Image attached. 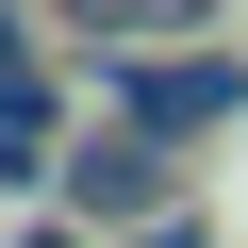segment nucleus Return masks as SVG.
Listing matches in <instances>:
<instances>
[{
    "instance_id": "f257e3e1",
    "label": "nucleus",
    "mask_w": 248,
    "mask_h": 248,
    "mask_svg": "<svg viewBox=\"0 0 248 248\" xmlns=\"http://www.w3.org/2000/svg\"><path fill=\"white\" fill-rule=\"evenodd\" d=\"M66 215H99V232H149V215H166V133H149V116L66 166Z\"/></svg>"
},
{
    "instance_id": "f03ea898",
    "label": "nucleus",
    "mask_w": 248,
    "mask_h": 248,
    "mask_svg": "<svg viewBox=\"0 0 248 248\" xmlns=\"http://www.w3.org/2000/svg\"><path fill=\"white\" fill-rule=\"evenodd\" d=\"M133 116H149V133H199V116H232V66H149Z\"/></svg>"
},
{
    "instance_id": "7ed1b4c3",
    "label": "nucleus",
    "mask_w": 248,
    "mask_h": 248,
    "mask_svg": "<svg viewBox=\"0 0 248 248\" xmlns=\"http://www.w3.org/2000/svg\"><path fill=\"white\" fill-rule=\"evenodd\" d=\"M83 17H116V33H182V0H83Z\"/></svg>"
}]
</instances>
